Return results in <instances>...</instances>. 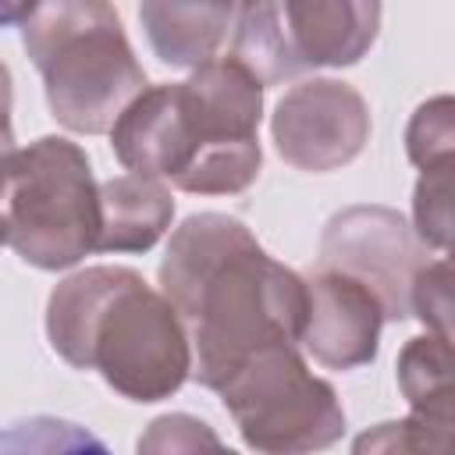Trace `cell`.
I'll return each instance as SVG.
<instances>
[{
    "instance_id": "6da1fadb",
    "label": "cell",
    "mask_w": 455,
    "mask_h": 455,
    "mask_svg": "<svg viewBox=\"0 0 455 455\" xmlns=\"http://www.w3.org/2000/svg\"><path fill=\"white\" fill-rule=\"evenodd\" d=\"M160 295L196 348L192 377L213 391L259 348L299 345L306 323V281L228 213H192L174 228Z\"/></svg>"
},
{
    "instance_id": "7a4b0ae2",
    "label": "cell",
    "mask_w": 455,
    "mask_h": 455,
    "mask_svg": "<svg viewBox=\"0 0 455 455\" xmlns=\"http://www.w3.org/2000/svg\"><path fill=\"white\" fill-rule=\"evenodd\" d=\"M53 352L96 370L132 402L171 398L192 377V341L174 306L132 267H85L46 302Z\"/></svg>"
},
{
    "instance_id": "3957f363",
    "label": "cell",
    "mask_w": 455,
    "mask_h": 455,
    "mask_svg": "<svg viewBox=\"0 0 455 455\" xmlns=\"http://www.w3.org/2000/svg\"><path fill=\"white\" fill-rule=\"evenodd\" d=\"M21 43L43 75L53 117L71 132H110L121 110L146 89V71L110 4H32L21 21Z\"/></svg>"
},
{
    "instance_id": "277c9868",
    "label": "cell",
    "mask_w": 455,
    "mask_h": 455,
    "mask_svg": "<svg viewBox=\"0 0 455 455\" xmlns=\"http://www.w3.org/2000/svg\"><path fill=\"white\" fill-rule=\"evenodd\" d=\"M0 217L7 245L39 270L75 267L100 242V185L89 156L60 135H43L0 164Z\"/></svg>"
},
{
    "instance_id": "5b68a950",
    "label": "cell",
    "mask_w": 455,
    "mask_h": 455,
    "mask_svg": "<svg viewBox=\"0 0 455 455\" xmlns=\"http://www.w3.org/2000/svg\"><path fill=\"white\" fill-rule=\"evenodd\" d=\"M242 441L259 455H313L341 441L345 409L295 345H270L249 355L220 387Z\"/></svg>"
},
{
    "instance_id": "8992f818",
    "label": "cell",
    "mask_w": 455,
    "mask_h": 455,
    "mask_svg": "<svg viewBox=\"0 0 455 455\" xmlns=\"http://www.w3.org/2000/svg\"><path fill=\"white\" fill-rule=\"evenodd\" d=\"M185 124L192 135V164L178 188L199 196L245 192L259 174V114L263 85L235 60L213 57L178 82Z\"/></svg>"
},
{
    "instance_id": "52a82bcc",
    "label": "cell",
    "mask_w": 455,
    "mask_h": 455,
    "mask_svg": "<svg viewBox=\"0 0 455 455\" xmlns=\"http://www.w3.org/2000/svg\"><path fill=\"white\" fill-rule=\"evenodd\" d=\"M427 252L405 217L391 206H348L323 224L320 270L345 274L373 291L384 320L409 316V288Z\"/></svg>"
},
{
    "instance_id": "ba28073f",
    "label": "cell",
    "mask_w": 455,
    "mask_h": 455,
    "mask_svg": "<svg viewBox=\"0 0 455 455\" xmlns=\"http://www.w3.org/2000/svg\"><path fill=\"white\" fill-rule=\"evenodd\" d=\"M270 135L284 164L313 174L338 171L363 153L370 139V107L348 82L309 78L277 100Z\"/></svg>"
},
{
    "instance_id": "9c48e42d",
    "label": "cell",
    "mask_w": 455,
    "mask_h": 455,
    "mask_svg": "<svg viewBox=\"0 0 455 455\" xmlns=\"http://www.w3.org/2000/svg\"><path fill=\"white\" fill-rule=\"evenodd\" d=\"M302 281L306 323L299 341L306 345V352L331 370H355L373 363L384 327V309L373 291L345 274L320 267Z\"/></svg>"
},
{
    "instance_id": "30bf717a",
    "label": "cell",
    "mask_w": 455,
    "mask_h": 455,
    "mask_svg": "<svg viewBox=\"0 0 455 455\" xmlns=\"http://www.w3.org/2000/svg\"><path fill=\"white\" fill-rule=\"evenodd\" d=\"M274 28L291 78L309 68H345L373 46L380 4H274Z\"/></svg>"
},
{
    "instance_id": "8fae6325",
    "label": "cell",
    "mask_w": 455,
    "mask_h": 455,
    "mask_svg": "<svg viewBox=\"0 0 455 455\" xmlns=\"http://www.w3.org/2000/svg\"><path fill=\"white\" fill-rule=\"evenodd\" d=\"M110 146L117 160L142 178H171L174 185L192 164V139L178 100V82L146 85L114 121Z\"/></svg>"
},
{
    "instance_id": "7c38bea8",
    "label": "cell",
    "mask_w": 455,
    "mask_h": 455,
    "mask_svg": "<svg viewBox=\"0 0 455 455\" xmlns=\"http://www.w3.org/2000/svg\"><path fill=\"white\" fill-rule=\"evenodd\" d=\"M174 217L164 181L121 174L100 185V252H146L160 242Z\"/></svg>"
},
{
    "instance_id": "4fadbf2b",
    "label": "cell",
    "mask_w": 455,
    "mask_h": 455,
    "mask_svg": "<svg viewBox=\"0 0 455 455\" xmlns=\"http://www.w3.org/2000/svg\"><path fill=\"white\" fill-rule=\"evenodd\" d=\"M139 21L153 53L171 68H203L220 50L235 7L231 4H142Z\"/></svg>"
},
{
    "instance_id": "5bb4252c",
    "label": "cell",
    "mask_w": 455,
    "mask_h": 455,
    "mask_svg": "<svg viewBox=\"0 0 455 455\" xmlns=\"http://www.w3.org/2000/svg\"><path fill=\"white\" fill-rule=\"evenodd\" d=\"M451 338H412L398 355V387L412 416L451 419Z\"/></svg>"
},
{
    "instance_id": "9a60e30c",
    "label": "cell",
    "mask_w": 455,
    "mask_h": 455,
    "mask_svg": "<svg viewBox=\"0 0 455 455\" xmlns=\"http://www.w3.org/2000/svg\"><path fill=\"white\" fill-rule=\"evenodd\" d=\"M0 455H110V448L82 423L28 416L0 427Z\"/></svg>"
},
{
    "instance_id": "2e32d148",
    "label": "cell",
    "mask_w": 455,
    "mask_h": 455,
    "mask_svg": "<svg viewBox=\"0 0 455 455\" xmlns=\"http://www.w3.org/2000/svg\"><path fill=\"white\" fill-rule=\"evenodd\" d=\"M352 455H451V419L405 416L363 430Z\"/></svg>"
},
{
    "instance_id": "e0dca14e",
    "label": "cell",
    "mask_w": 455,
    "mask_h": 455,
    "mask_svg": "<svg viewBox=\"0 0 455 455\" xmlns=\"http://www.w3.org/2000/svg\"><path fill=\"white\" fill-rule=\"evenodd\" d=\"M135 455H238V451H231L206 419L188 412H167L142 430Z\"/></svg>"
},
{
    "instance_id": "ac0fdd59",
    "label": "cell",
    "mask_w": 455,
    "mask_h": 455,
    "mask_svg": "<svg viewBox=\"0 0 455 455\" xmlns=\"http://www.w3.org/2000/svg\"><path fill=\"white\" fill-rule=\"evenodd\" d=\"M405 149H409V160L419 171H434V167L451 164V153H455V124H451V100L448 96L427 100L412 114V121L405 128Z\"/></svg>"
},
{
    "instance_id": "d6986e66",
    "label": "cell",
    "mask_w": 455,
    "mask_h": 455,
    "mask_svg": "<svg viewBox=\"0 0 455 455\" xmlns=\"http://www.w3.org/2000/svg\"><path fill=\"white\" fill-rule=\"evenodd\" d=\"M412 213H416V238L437 252H448V242H451V164L423 171L416 196H412Z\"/></svg>"
},
{
    "instance_id": "ffe728a7",
    "label": "cell",
    "mask_w": 455,
    "mask_h": 455,
    "mask_svg": "<svg viewBox=\"0 0 455 455\" xmlns=\"http://www.w3.org/2000/svg\"><path fill=\"white\" fill-rule=\"evenodd\" d=\"M409 313H416L427 334L451 338V263L441 256L427 263L409 288Z\"/></svg>"
},
{
    "instance_id": "44dd1931",
    "label": "cell",
    "mask_w": 455,
    "mask_h": 455,
    "mask_svg": "<svg viewBox=\"0 0 455 455\" xmlns=\"http://www.w3.org/2000/svg\"><path fill=\"white\" fill-rule=\"evenodd\" d=\"M11 103H14V92H11V71L7 64L0 60V164L14 153V128H11Z\"/></svg>"
},
{
    "instance_id": "7402d4cb",
    "label": "cell",
    "mask_w": 455,
    "mask_h": 455,
    "mask_svg": "<svg viewBox=\"0 0 455 455\" xmlns=\"http://www.w3.org/2000/svg\"><path fill=\"white\" fill-rule=\"evenodd\" d=\"M7 242V231H4V217H0V245Z\"/></svg>"
}]
</instances>
